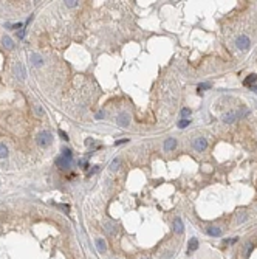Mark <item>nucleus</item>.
<instances>
[{
	"label": "nucleus",
	"instance_id": "obj_1",
	"mask_svg": "<svg viewBox=\"0 0 257 259\" xmlns=\"http://www.w3.org/2000/svg\"><path fill=\"white\" fill-rule=\"evenodd\" d=\"M36 140H37V145H39V146L45 148V146H50V145H51L53 135H51V132H48V130H42V132L37 135Z\"/></svg>",
	"mask_w": 257,
	"mask_h": 259
},
{
	"label": "nucleus",
	"instance_id": "obj_2",
	"mask_svg": "<svg viewBox=\"0 0 257 259\" xmlns=\"http://www.w3.org/2000/svg\"><path fill=\"white\" fill-rule=\"evenodd\" d=\"M56 164H57L59 169H68L70 164H72V158H67V157H64V155H59V157L56 158Z\"/></svg>",
	"mask_w": 257,
	"mask_h": 259
},
{
	"label": "nucleus",
	"instance_id": "obj_3",
	"mask_svg": "<svg viewBox=\"0 0 257 259\" xmlns=\"http://www.w3.org/2000/svg\"><path fill=\"white\" fill-rule=\"evenodd\" d=\"M236 43H237V47H239L240 50H248V48H249V43H251V40H249V37H248V36L242 34V36H239V37H237Z\"/></svg>",
	"mask_w": 257,
	"mask_h": 259
},
{
	"label": "nucleus",
	"instance_id": "obj_4",
	"mask_svg": "<svg viewBox=\"0 0 257 259\" xmlns=\"http://www.w3.org/2000/svg\"><path fill=\"white\" fill-rule=\"evenodd\" d=\"M14 75L20 79V81H25L27 79V72H25V67H23L20 62H17L14 65Z\"/></svg>",
	"mask_w": 257,
	"mask_h": 259
},
{
	"label": "nucleus",
	"instance_id": "obj_5",
	"mask_svg": "<svg viewBox=\"0 0 257 259\" xmlns=\"http://www.w3.org/2000/svg\"><path fill=\"white\" fill-rule=\"evenodd\" d=\"M129 123H130L129 113H121V115H118V118H116V124L121 126V127H127Z\"/></svg>",
	"mask_w": 257,
	"mask_h": 259
},
{
	"label": "nucleus",
	"instance_id": "obj_6",
	"mask_svg": "<svg viewBox=\"0 0 257 259\" xmlns=\"http://www.w3.org/2000/svg\"><path fill=\"white\" fill-rule=\"evenodd\" d=\"M194 148H195V151L203 152V151L207 148V141H206L204 138H197V140L194 141Z\"/></svg>",
	"mask_w": 257,
	"mask_h": 259
},
{
	"label": "nucleus",
	"instance_id": "obj_7",
	"mask_svg": "<svg viewBox=\"0 0 257 259\" xmlns=\"http://www.w3.org/2000/svg\"><path fill=\"white\" fill-rule=\"evenodd\" d=\"M206 233L209 234V236H212V238H220L222 234H223V230L218 228V227H207V228H206Z\"/></svg>",
	"mask_w": 257,
	"mask_h": 259
},
{
	"label": "nucleus",
	"instance_id": "obj_8",
	"mask_svg": "<svg viewBox=\"0 0 257 259\" xmlns=\"http://www.w3.org/2000/svg\"><path fill=\"white\" fill-rule=\"evenodd\" d=\"M177 148V140L175 138H167L166 143H164V151L169 152V151H174Z\"/></svg>",
	"mask_w": 257,
	"mask_h": 259
},
{
	"label": "nucleus",
	"instance_id": "obj_9",
	"mask_svg": "<svg viewBox=\"0 0 257 259\" xmlns=\"http://www.w3.org/2000/svg\"><path fill=\"white\" fill-rule=\"evenodd\" d=\"M30 61H31V64H33V65H36V67H39V65H42V64H43L42 56H39L37 53H33V54L30 56Z\"/></svg>",
	"mask_w": 257,
	"mask_h": 259
},
{
	"label": "nucleus",
	"instance_id": "obj_10",
	"mask_svg": "<svg viewBox=\"0 0 257 259\" xmlns=\"http://www.w3.org/2000/svg\"><path fill=\"white\" fill-rule=\"evenodd\" d=\"M174 231L178 233V234H181V233L184 231V227H183L181 219H175V220H174Z\"/></svg>",
	"mask_w": 257,
	"mask_h": 259
},
{
	"label": "nucleus",
	"instance_id": "obj_11",
	"mask_svg": "<svg viewBox=\"0 0 257 259\" xmlns=\"http://www.w3.org/2000/svg\"><path fill=\"white\" fill-rule=\"evenodd\" d=\"M95 244H96V248H98V251L104 253V251L107 250V245H105V242H104V239H102V238H96Z\"/></svg>",
	"mask_w": 257,
	"mask_h": 259
},
{
	"label": "nucleus",
	"instance_id": "obj_12",
	"mask_svg": "<svg viewBox=\"0 0 257 259\" xmlns=\"http://www.w3.org/2000/svg\"><path fill=\"white\" fill-rule=\"evenodd\" d=\"M2 42H3V45H5V48H8V50H13V48H14V40H13L9 36H3Z\"/></svg>",
	"mask_w": 257,
	"mask_h": 259
},
{
	"label": "nucleus",
	"instance_id": "obj_13",
	"mask_svg": "<svg viewBox=\"0 0 257 259\" xmlns=\"http://www.w3.org/2000/svg\"><path fill=\"white\" fill-rule=\"evenodd\" d=\"M104 228H105V231H107L108 234H116V233H118V227H116L115 223H110V222H107V223L104 225Z\"/></svg>",
	"mask_w": 257,
	"mask_h": 259
},
{
	"label": "nucleus",
	"instance_id": "obj_14",
	"mask_svg": "<svg viewBox=\"0 0 257 259\" xmlns=\"http://www.w3.org/2000/svg\"><path fill=\"white\" fill-rule=\"evenodd\" d=\"M237 113L236 112H229V113H226L225 116H223V123H232V121H234L236 118H237Z\"/></svg>",
	"mask_w": 257,
	"mask_h": 259
},
{
	"label": "nucleus",
	"instance_id": "obj_15",
	"mask_svg": "<svg viewBox=\"0 0 257 259\" xmlns=\"http://www.w3.org/2000/svg\"><path fill=\"white\" fill-rule=\"evenodd\" d=\"M255 81H257V76H255V75H249V76H248V78H246V79L243 81V84H245V85L248 87V85H252V84H254Z\"/></svg>",
	"mask_w": 257,
	"mask_h": 259
},
{
	"label": "nucleus",
	"instance_id": "obj_16",
	"mask_svg": "<svg viewBox=\"0 0 257 259\" xmlns=\"http://www.w3.org/2000/svg\"><path fill=\"white\" fill-rule=\"evenodd\" d=\"M198 248V241L195 239V238H192L191 241H189V251H195Z\"/></svg>",
	"mask_w": 257,
	"mask_h": 259
},
{
	"label": "nucleus",
	"instance_id": "obj_17",
	"mask_svg": "<svg viewBox=\"0 0 257 259\" xmlns=\"http://www.w3.org/2000/svg\"><path fill=\"white\" fill-rule=\"evenodd\" d=\"M5 157H8V149L3 143H0V158H5Z\"/></svg>",
	"mask_w": 257,
	"mask_h": 259
},
{
	"label": "nucleus",
	"instance_id": "obj_18",
	"mask_svg": "<svg viewBox=\"0 0 257 259\" xmlns=\"http://www.w3.org/2000/svg\"><path fill=\"white\" fill-rule=\"evenodd\" d=\"M118 168H119V158H115V160L112 161V164H110V169H112V171H116Z\"/></svg>",
	"mask_w": 257,
	"mask_h": 259
},
{
	"label": "nucleus",
	"instance_id": "obj_19",
	"mask_svg": "<svg viewBox=\"0 0 257 259\" xmlns=\"http://www.w3.org/2000/svg\"><path fill=\"white\" fill-rule=\"evenodd\" d=\"M251 251H252V244H246V247H245V257H249Z\"/></svg>",
	"mask_w": 257,
	"mask_h": 259
},
{
	"label": "nucleus",
	"instance_id": "obj_20",
	"mask_svg": "<svg viewBox=\"0 0 257 259\" xmlns=\"http://www.w3.org/2000/svg\"><path fill=\"white\" fill-rule=\"evenodd\" d=\"M189 124H191L189 120H181V121H178V127H180V129H184L186 126H189Z\"/></svg>",
	"mask_w": 257,
	"mask_h": 259
},
{
	"label": "nucleus",
	"instance_id": "obj_21",
	"mask_svg": "<svg viewBox=\"0 0 257 259\" xmlns=\"http://www.w3.org/2000/svg\"><path fill=\"white\" fill-rule=\"evenodd\" d=\"M180 113H181V116H183V118H186V116H189V115H191V109H188V107H183Z\"/></svg>",
	"mask_w": 257,
	"mask_h": 259
},
{
	"label": "nucleus",
	"instance_id": "obj_22",
	"mask_svg": "<svg viewBox=\"0 0 257 259\" xmlns=\"http://www.w3.org/2000/svg\"><path fill=\"white\" fill-rule=\"evenodd\" d=\"M34 110H36L37 116H43V115H45V110H43L40 106H36V107H34Z\"/></svg>",
	"mask_w": 257,
	"mask_h": 259
},
{
	"label": "nucleus",
	"instance_id": "obj_23",
	"mask_svg": "<svg viewBox=\"0 0 257 259\" xmlns=\"http://www.w3.org/2000/svg\"><path fill=\"white\" fill-rule=\"evenodd\" d=\"M79 2H76V0H68V2H65V5L67 6H70V8H73V6H76Z\"/></svg>",
	"mask_w": 257,
	"mask_h": 259
},
{
	"label": "nucleus",
	"instance_id": "obj_24",
	"mask_svg": "<svg viewBox=\"0 0 257 259\" xmlns=\"http://www.w3.org/2000/svg\"><path fill=\"white\" fill-rule=\"evenodd\" d=\"M206 88H211V84H209V82H204V84L198 85V90H206Z\"/></svg>",
	"mask_w": 257,
	"mask_h": 259
},
{
	"label": "nucleus",
	"instance_id": "obj_25",
	"mask_svg": "<svg viewBox=\"0 0 257 259\" xmlns=\"http://www.w3.org/2000/svg\"><path fill=\"white\" fill-rule=\"evenodd\" d=\"M62 155H64V157H67V158H73L72 151H68V149H67V151H64V154H62Z\"/></svg>",
	"mask_w": 257,
	"mask_h": 259
},
{
	"label": "nucleus",
	"instance_id": "obj_26",
	"mask_svg": "<svg viewBox=\"0 0 257 259\" xmlns=\"http://www.w3.org/2000/svg\"><path fill=\"white\" fill-rule=\"evenodd\" d=\"M11 30H16V28H22L23 25H22V23H13V25H8Z\"/></svg>",
	"mask_w": 257,
	"mask_h": 259
},
{
	"label": "nucleus",
	"instance_id": "obj_27",
	"mask_svg": "<svg viewBox=\"0 0 257 259\" xmlns=\"http://www.w3.org/2000/svg\"><path fill=\"white\" fill-rule=\"evenodd\" d=\"M104 116H105V113H104L102 110H99V112L96 113V120H102V118H104Z\"/></svg>",
	"mask_w": 257,
	"mask_h": 259
},
{
	"label": "nucleus",
	"instance_id": "obj_28",
	"mask_svg": "<svg viewBox=\"0 0 257 259\" xmlns=\"http://www.w3.org/2000/svg\"><path fill=\"white\" fill-rule=\"evenodd\" d=\"M127 138H123V140H118V141H116V143H115V146H119V145H123V143H127Z\"/></svg>",
	"mask_w": 257,
	"mask_h": 259
},
{
	"label": "nucleus",
	"instance_id": "obj_29",
	"mask_svg": "<svg viewBox=\"0 0 257 259\" xmlns=\"http://www.w3.org/2000/svg\"><path fill=\"white\" fill-rule=\"evenodd\" d=\"M59 135H61V138H64V140H67V141H68V135H67L64 130H59Z\"/></svg>",
	"mask_w": 257,
	"mask_h": 259
},
{
	"label": "nucleus",
	"instance_id": "obj_30",
	"mask_svg": "<svg viewBox=\"0 0 257 259\" xmlns=\"http://www.w3.org/2000/svg\"><path fill=\"white\" fill-rule=\"evenodd\" d=\"M23 34H25V28H20V31H19V37H23Z\"/></svg>",
	"mask_w": 257,
	"mask_h": 259
}]
</instances>
